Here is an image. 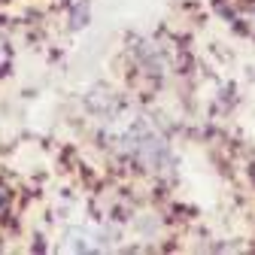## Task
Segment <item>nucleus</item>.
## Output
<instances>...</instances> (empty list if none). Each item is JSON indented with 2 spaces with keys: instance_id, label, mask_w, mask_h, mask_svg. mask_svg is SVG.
<instances>
[{
  "instance_id": "obj_1",
  "label": "nucleus",
  "mask_w": 255,
  "mask_h": 255,
  "mask_svg": "<svg viewBox=\"0 0 255 255\" xmlns=\"http://www.w3.org/2000/svg\"><path fill=\"white\" fill-rule=\"evenodd\" d=\"M252 27H255V12H252Z\"/></svg>"
}]
</instances>
